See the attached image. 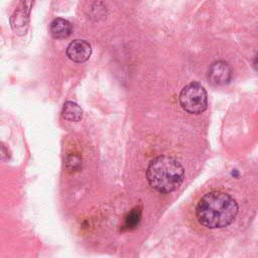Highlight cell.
<instances>
[{"mask_svg":"<svg viewBox=\"0 0 258 258\" xmlns=\"http://www.w3.org/2000/svg\"><path fill=\"white\" fill-rule=\"evenodd\" d=\"M238 214L236 201L224 191H210L197 205L199 223L210 229L225 228L232 224Z\"/></svg>","mask_w":258,"mask_h":258,"instance_id":"6da1fadb","label":"cell"},{"mask_svg":"<svg viewBox=\"0 0 258 258\" xmlns=\"http://www.w3.org/2000/svg\"><path fill=\"white\" fill-rule=\"evenodd\" d=\"M146 177L152 188L162 194H169L181 184L184 170L175 158L161 155L151 160L146 170Z\"/></svg>","mask_w":258,"mask_h":258,"instance_id":"7a4b0ae2","label":"cell"},{"mask_svg":"<svg viewBox=\"0 0 258 258\" xmlns=\"http://www.w3.org/2000/svg\"><path fill=\"white\" fill-rule=\"evenodd\" d=\"M179 104L187 113H203L208 107L207 91L201 84L197 82L189 83L180 91Z\"/></svg>","mask_w":258,"mask_h":258,"instance_id":"3957f363","label":"cell"},{"mask_svg":"<svg viewBox=\"0 0 258 258\" xmlns=\"http://www.w3.org/2000/svg\"><path fill=\"white\" fill-rule=\"evenodd\" d=\"M31 2H20L19 6L15 9L10 17L11 28L15 33L22 35L26 33L29 23V14L31 9Z\"/></svg>","mask_w":258,"mask_h":258,"instance_id":"277c9868","label":"cell"},{"mask_svg":"<svg viewBox=\"0 0 258 258\" xmlns=\"http://www.w3.org/2000/svg\"><path fill=\"white\" fill-rule=\"evenodd\" d=\"M208 78L212 84L216 86H224L231 81L232 71L227 62L219 60L212 63L210 67Z\"/></svg>","mask_w":258,"mask_h":258,"instance_id":"5b68a950","label":"cell"},{"mask_svg":"<svg viewBox=\"0 0 258 258\" xmlns=\"http://www.w3.org/2000/svg\"><path fill=\"white\" fill-rule=\"evenodd\" d=\"M92 53L90 43L83 39L73 40L67 47L68 57L75 62H84L89 59Z\"/></svg>","mask_w":258,"mask_h":258,"instance_id":"8992f818","label":"cell"},{"mask_svg":"<svg viewBox=\"0 0 258 258\" xmlns=\"http://www.w3.org/2000/svg\"><path fill=\"white\" fill-rule=\"evenodd\" d=\"M72 31V24L63 18H55L49 24V32L54 38H66L71 35Z\"/></svg>","mask_w":258,"mask_h":258,"instance_id":"52a82bcc","label":"cell"},{"mask_svg":"<svg viewBox=\"0 0 258 258\" xmlns=\"http://www.w3.org/2000/svg\"><path fill=\"white\" fill-rule=\"evenodd\" d=\"M61 115L64 119L69 121H80L83 117V110L82 108L75 102L67 101L62 106Z\"/></svg>","mask_w":258,"mask_h":258,"instance_id":"ba28073f","label":"cell"},{"mask_svg":"<svg viewBox=\"0 0 258 258\" xmlns=\"http://www.w3.org/2000/svg\"><path fill=\"white\" fill-rule=\"evenodd\" d=\"M81 165H82V160L78 155H71L66 159V166L68 170H71V171L79 170L81 168Z\"/></svg>","mask_w":258,"mask_h":258,"instance_id":"9c48e42d","label":"cell"},{"mask_svg":"<svg viewBox=\"0 0 258 258\" xmlns=\"http://www.w3.org/2000/svg\"><path fill=\"white\" fill-rule=\"evenodd\" d=\"M138 220H139V214L136 212V211H133L129 214L128 218H127V221H126V226L127 227H132V226H135L137 223H138Z\"/></svg>","mask_w":258,"mask_h":258,"instance_id":"30bf717a","label":"cell"},{"mask_svg":"<svg viewBox=\"0 0 258 258\" xmlns=\"http://www.w3.org/2000/svg\"><path fill=\"white\" fill-rule=\"evenodd\" d=\"M7 156H8L7 149L4 147L3 144L0 143V158H1V159H6Z\"/></svg>","mask_w":258,"mask_h":258,"instance_id":"8fae6325","label":"cell"}]
</instances>
